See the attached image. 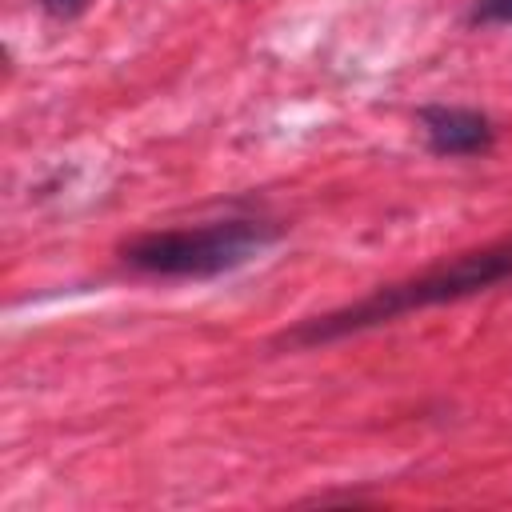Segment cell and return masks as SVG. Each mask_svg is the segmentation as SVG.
<instances>
[{
	"label": "cell",
	"instance_id": "cell-3",
	"mask_svg": "<svg viewBox=\"0 0 512 512\" xmlns=\"http://www.w3.org/2000/svg\"><path fill=\"white\" fill-rule=\"evenodd\" d=\"M424 144L432 156L460 160V156H484L496 144V124L480 108L464 104H424L416 112Z\"/></svg>",
	"mask_w": 512,
	"mask_h": 512
},
{
	"label": "cell",
	"instance_id": "cell-1",
	"mask_svg": "<svg viewBox=\"0 0 512 512\" xmlns=\"http://www.w3.org/2000/svg\"><path fill=\"white\" fill-rule=\"evenodd\" d=\"M500 284H512V232L492 240V244L456 252V256H448V260H440V264H432L416 276L380 284V288H372L368 296H360L344 308H332L324 316H308V320L292 324L276 344L280 348L332 344V340L392 324V320H400L408 312H420V308L456 304V300H468L476 292H492Z\"/></svg>",
	"mask_w": 512,
	"mask_h": 512
},
{
	"label": "cell",
	"instance_id": "cell-2",
	"mask_svg": "<svg viewBox=\"0 0 512 512\" xmlns=\"http://www.w3.org/2000/svg\"><path fill=\"white\" fill-rule=\"evenodd\" d=\"M280 236L276 224L256 216L208 220L196 228H152L120 244V260L144 276L160 280H212L252 256H260Z\"/></svg>",
	"mask_w": 512,
	"mask_h": 512
},
{
	"label": "cell",
	"instance_id": "cell-4",
	"mask_svg": "<svg viewBox=\"0 0 512 512\" xmlns=\"http://www.w3.org/2000/svg\"><path fill=\"white\" fill-rule=\"evenodd\" d=\"M468 24H480V28L512 24V0H476L468 12Z\"/></svg>",
	"mask_w": 512,
	"mask_h": 512
},
{
	"label": "cell",
	"instance_id": "cell-5",
	"mask_svg": "<svg viewBox=\"0 0 512 512\" xmlns=\"http://www.w3.org/2000/svg\"><path fill=\"white\" fill-rule=\"evenodd\" d=\"M40 4H44V12L56 16V20H68V16H76V12L84 8V0H40Z\"/></svg>",
	"mask_w": 512,
	"mask_h": 512
}]
</instances>
